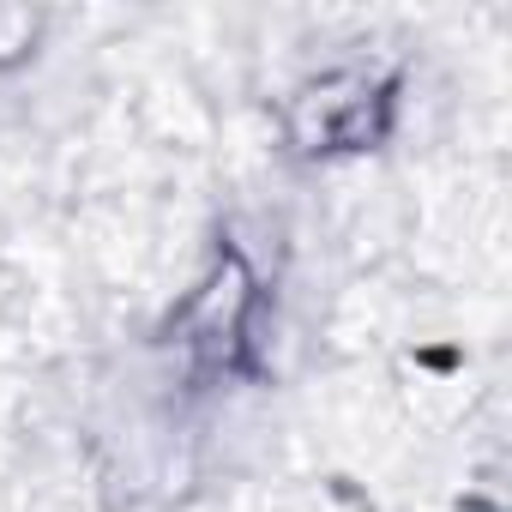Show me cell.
Here are the masks:
<instances>
[{
  "label": "cell",
  "mask_w": 512,
  "mask_h": 512,
  "mask_svg": "<svg viewBox=\"0 0 512 512\" xmlns=\"http://www.w3.org/2000/svg\"><path fill=\"white\" fill-rule=\"evenodd\" d=\"M386 115H392L386 85L338 67V73L308 79L284 103V139L296 151H362L386 133Z\"/></svg>",
  "instance_id": "6da1fadb"
},
{
  "label": "cell",
  "mask_w": 512,
  "mask_h": 512,
  "mask_svg": "<svg viewBox=\"0 0 512 512\" xmlns=\"http://www.w3.org/2000/svg\"><path fill=\"white\" fill-rule=\"evenodd\" d=\"M43 31H49L43 13H31V7H0V73L25 67L43 49Z\"/></svg>",
  "instance_id": "7a4b0ae2"
}]
</instances>
